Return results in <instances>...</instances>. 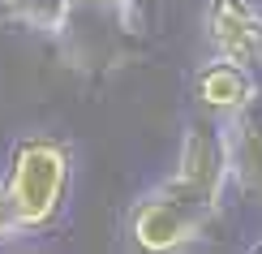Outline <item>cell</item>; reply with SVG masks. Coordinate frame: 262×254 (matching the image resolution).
<instances>
[{
    "mask_svg": "<svg viewBox=\"0 0 262 254\" xmlns=\"http://www.w3.org/2000/svg\"><path fill=\"white\" fill-rule=\"evenodd\" d=\"M193 95H198V104L215 121H232L258 99V78H254L249 65L232 61V56H215V61H206L198 69Z\"/></svg>",
    "mask_w": 262,
    "mask_h": 254,
    "instance_id": "cell-5",
    "label": "cell"
},
{
    "mask_svg": "<svg viewBox=\"0 0 262 254\" xmlns=\"http://www.w3.org/2000/svg\"><path fill=\"white\" fill-rule=\"evenodd\" d=\"M224 138H228L232 181L245 194L262 198V99H254L241 116L224 121Z\"/></svg>",
    "mask_w": 262,
    "mask_h": 254,
    "instance_id": "cell-6",
    "label": "cell"
},
{
    "mask_svg": "<svg viewBox=\"0 0 262 254\" xmlns=\"http://www.w3.org/2000/svg\"><path fill=\"white\" fill-rule=\"evenodd\" d=\"M17 237H26V224H21L17 203H13V194H9L5 177H0V246H9V241H17Z\"/></svg>",
    "mask_w": 262,
    "mask_h": 254,
    "instance_id": "cell-8",
    "label": "cell"
},
{
    "mask_svg": "<svg viewBox=\"0 0 262 254\" xmlns=\"http://www.w3.org/2000/svg\"><path fill=\"white\" fill-rule=\"evenodd\" d=\"M78 0H0V17L13 22V26L26 30H48V35H60L64 17Z\"/></svg>",
    "mask_w": 262,
    "mask_h": 254,
    "instance_id": "cell-7",
    "label": "cell"
},
{
    "mask_svg": "<svg viewBox=\"0 0 262 254\" xmlns=\"http://www.w3.org/2000/svg\"><path fill=\"white\" fill-rule=\"evenodd\" d=\"M211 224V211H202L193 198H185L172 181H163L159 190L142 194L129 211V241L150 254L181 250L189 241H198Z\"/></svg>",
    "mask_w": 262,
    "mask_h": 254,
    "instance_id": "cell-2",
    "label": "cell"
},
{
    "mask_svg": "<svg viewBox=\"0 0 262 254\" xmlns=\"http://www.w3.org/2000/svg\"><path fill=\"white\" fill-rule=\"evenodd\" d=\"M232 181V164H228V138H224V121H198L189 125V134L181 142V160L172 172V185L193 198L202 211H220L224 190Z\"/></svg>",
    "mask_w": 262,
    "mask_h": 254,
    "instance_id": "cell-3",
    "label": "cell"
},
{
    "mask_svg": "<svg viewBox=\"0 0 262 254\" xmlns=\"http://www.w3.org/2000/svg\"><path fill=\"white\" fill-rule=\"evenodd\" d=\"M206 35L215 43V56H232L262 69V9L249 0H211L206 5Z\"/></svg>",
    "mask_w": 262,
    "mask_h": 254,
    "instance_id": "cell-4",
    "label": "cell"
},
{
    "mask_svg": "<svg viewBox=\"0 0 262 254\" xmlns=\"http://www.w3.org/2000/svg\"><path fill=\"white\" fill-rule=\"evenodd\" d=\"M69 177H73V151L69 142L35 134L21 138L13 147V160H9L5 185L17 203V216L26 224V233H43L64 216V203H69Z\"/></svg>",
    "mask_w": 262,
    "mask_h": 254,
    "instance_id": "cell-1",
    "label": "cell"
},
{
    "mask_svg": "<svg viewBox=\"0 0 262 254\" xmlns=\"http://www.w3.org/2000/svg\"><path fill=\"white\" fill-rule=\"evenodd\" d=\"M254 254H262V241H258V246H254Z\"/></svg>",
    "mask_w": 262,
    "mask_h": 254,
    "instance_id": "cell-9",
    "label": "cell"
}]
</instances>
